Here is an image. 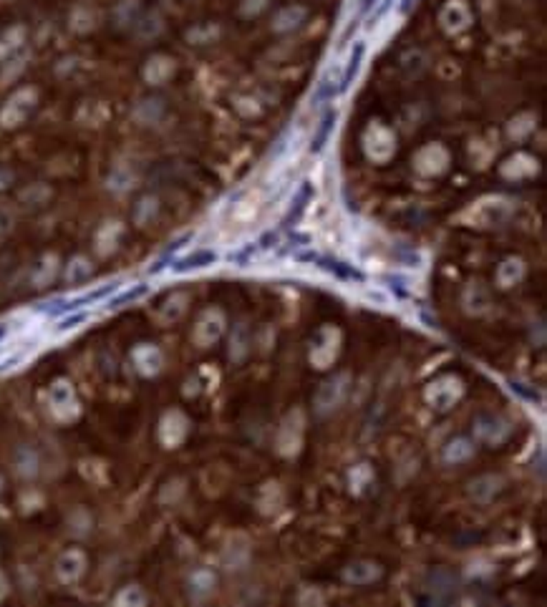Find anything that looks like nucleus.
<instances>
[{"label": "nucleus", "mask_w": 547, "mask_h": 607, "mask_svg": "<svg viewBox=\"0 0 547 607\" xmlns=\"http://www.w3.org/2000/svg\"><path fill=\"white\" fill-rule=\"evenodd\" d=\"M6 179H8V174H3V172H0V186H6Z\"/></svg>", "instance_id": "obj_2"}, {"label": "nucleus", "mask_w": 547, "mask_h": 607, "mask_svg": "<svg viewBox=\"0 0 547 607\" xmlns=\"http://www.w3.org/2000/svg\"><path fill=\"white\" fill-rule=\"evenodd\" d=\"M33 106V91H20L15 96L8 101V106L3 108V114H0V121L6 124V127H18L20 121L25 119V114L30 111Z\"/></svg>", "instance_id": "obj_1"}]
</instances>
